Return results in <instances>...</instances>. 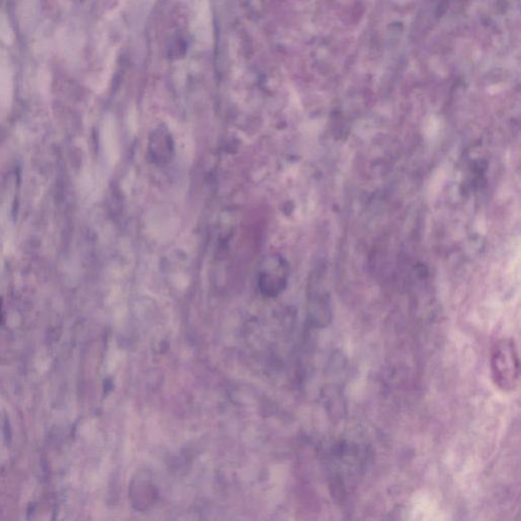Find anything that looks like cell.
I'll return each mask as SVG.
<instances>
[{
  "instance_id": "7a4b0ae2",
  "label": "cell",
  "mask_w": 521,
  "mask_h": 521,
  "mask_svg": "<svg viewBox=\"0 0 521 521\" xmlns=\"http://www.w3.org/2000/svg\"><path fill=\"white\" fill-rule=\"evenodd\" d=\"M260 287L266 294H277L285 284V266L280 262H267L260 272Z\"/></svg>"
},
{
  "instance_id": "6da1fadb",
  "label": "cell",
  "mask_w": 521,
  "mask_h": 521,
  "mask_svg": "<svg viewBox=\"0 0 521 521\" xmlns=\"http://www.w3.org/2000/svg\"><path fill=\"white\" fill-rule=\"evenodd\" d=\"M492 379L503 393H512L519 385L520 367L518 350L515 340H498L491 352Z\"/></svg>"
}]
</instances>
